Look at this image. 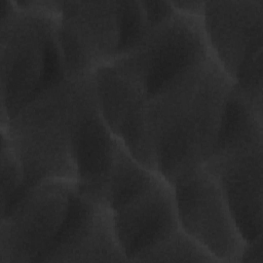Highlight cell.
<instances>
[{
	"label": "cell",
	"mask_w": 263,
	"mask_h": 263,
	"mask_svg": "<svg viewBox=\"0 0 263 263\" xmlns=\"http://www.w3.org/2000/svg\"><path fill=\"white\" fill-rule=\"evenodd\" d=\"M127 261L115 233L112 211L74 187L69 211L58 237L39 262Z\"/></svg>",
	"instance_id": "obj_9"
},
{
	"label": "cell",
	"mask_w": 263,
	"mask_h": 263,
	"mask_svg": "<svg viewBox=\"0 0 263 263\" xmlns=\"http://www.w3.org/2000/svg\"><path fill=\"white\" fill-rule=\"evenodd\" d=\"M117 144L118 138L99 111L95 92L84 107L75 137V187L79 194L106 205Z\"/></svg>",
	"instance_id": "obj_12"
},
{
	"label": "cell",
	"mask_w": 263,
	"mask_h": 263,
	"mask_svg": "<svg viewBox=\"0 0 263 263\" xmlns=\"http://www.w3.org/2000/svg\"><path fill=\"white\" fill-rule=\"evenodd\" d=\"M99 111L112 133L117 136L127 116L147 95L143 87L113 62L93 72Z\"/></svg>",
	"instance_id": "obj_13"
},
{
	"label": "cell",
	"mask_w": 263,
	"mask_h": 263,
	"mask_svg": "<svg viewBox=\"0 0 263 263\" xmlns=\"http://www.w3.org/2000/svg\"><path fill=\"white\" fill-rule=\"evenodd\" d=\"M112 220L118 242L132 261L180 228L172 184L157 174L147 189L112 211Z\"/></svg>",
	"instance_id": "obj_11"
},
{
	"label": "cell",
	"mask_w": 263,
	"mask_h": 263,
	"mask_svg": "<svg viewBox=\"0 0 263 263\" xmlns=\"http://www.w3.org/2000/svg\"><path fill=\"white\" fill-rule=\"evenodd\" d=\"M240 262H263L262 235L255 239L246 241L241 253Z\"/></svg>",
	"instance_id": "obj_20"
},
{
	"label": "cell",
	"mask_w": 263,
	"mask_h": 263,
	"mask_svg": "<svg viewBox=\"0 0 263 263\" xmlns=\"http://www.w3.org/2000/svg\"><path fill=\"white\" fill-rule=\"evenodd\" d=\"M157 173L140 163L118 139L112 172L109 178L106 205L114 211L147 189Z\"/></svg>",
	"instance_id": "obj_14"
},
{
	"label": "cell",
	"mask_w": 263,
	"mask_h": 263,
	"mask_svg": "<svg viewBox=\"0 0 263 263\" xmlns=\"http://www.w3.org/2000/svg\"><path fill=\"white\" fill-rule=\"evenodd\" d=\"M57 36L65 78L92 74L117 58V1H62Z\"/></svg>",
	"instance_id": "obj_7"
},
{
	"label": "cell",
	"mask_w": 263,
	"mask_h": 263,
	"mask_svg": "<svg viewBox=\"0 0 263 263\" xmlns=\"http://www.w3.org/2000/svg\"><path fill=\"white\" fill-rule=\"evenodd\" d=\"M263 49L251 51L233 80L234 88L255 108L263 111Z\"/></svg>",
	"instance_id": "obj_18"
},
{
	"label": "cell",
	"mask_w": 263,
	"mask_h": 263,
	"mask_svg": "<svg viewBox=\"0 0 263 263\" xmlns=\"http://www.w3.org/2000/svg\"><path fill=\"white\" fill-rule=\"evenodd\" d=\"M93 96V73L65 78L36 95L1 127L22 163L23 192L48 179L75 182L76 132Z\"/></svg>",
	"instance_id": "obj_2"
},
{
	"label": "cell",
	"mask_w": 263,
	"mask_h": 263,
	"mask_svg": "<svg viewBox=\"0 0 263 263\" xmlns=\"http://www.w3.org/2000/svg\"><path fill=\"white\" fill-rule=\"evenodd\" d=\"M58 18L15 5L12 13L0 20L1 127L36 95L65 79Z\"/></svg>",
	"instance_id": "obj_3"
},
{
	"label": "cell",
	"mask_w": 263,
	"mask_h": 263,
	"mask_svg": "<svg viewBox=\"0 0 263 263\" xmlns=\"http://www.w3.org/2000/svg\"><path fill=\"white\" fill-rule=\"evenodd\" d=\"M201 21L213 57L234 80L247 55L262 47L263 0L205 1Z\"/></svg>",
	"instance_id": "obj_10"
},
{
	"label": "cell",
	"mask_w": 263,
	"mask_h": 263,
	"mask_svg": "<svg viewBox=\"0 0 263 263\" xmlns=\"http://www.w3.org/2000/svg\"><path fill=\"white\" fill-rule=\"evenodd\" d=\"M172 186L180 229L218 262H240L246 240L211 172L197 166Z\"/></svg>",
	"instance_id": "obj_6"
},
{
	"label": "cell",
	"mask_w": 263,
	"mask_h": 263,
	"mask_svg": "<svg viewBox=\"0 0 263 263\" xmlns=\"http://www.w3.org/2000/svg\"><path fill=\"white\" fill-rule=\"evenodd\" d=\"M211 53L201 17L176 11L150 26L129 51L112 62L148 97Z\"/></svg>",
	"instance_id": "obj_4"
},
{
	"label": "cell",
	"mask_w": 263,
	"mask_h": 263,
	"mask_svg": "<svg viewBox=\"0 0 263 263\" xmlns=\"http://www.w3.org/2000/svg\"><path fill=\"white\" fill-rule=\"evenodd\" d=\"M233 80L209 54L148 96L140 162L171 184L215 151Z\"/></svg>",
	"instance_id": "obj_1"
},
{
	"label": "cell",
	"mask_w": 263,
	"mask_h": 263,
	"mask_svg": "<svg viewBox=\"0 0 263 263\" xmlns=\"http://www.w3.org/2000/svg\"><path fill=\"white\" fill-rule=\"evenodd\" d=\"M117 13L120 30L118 54L129 51L144 36L149 28L145 10L140 1H117Z\"/></svg>",
	"instance_id": "obj_17"
},
{
	"label": "cell",
	"mask_w": 263,
	"mask_h": 263,
	"mask_svg": "<svg viewBox=\"0 0 263 263\" xmlns=\"http://www.w3.org/2000/svg\"><path fill=\"white\" fill-rule=\"evenodd\" d=\"M141 3L145 10L149 27L163 21L176 12L171 1L144 0L141 1Z\"/></svg>",
	"instance_id": "obj_19"
},
{
	"label": "cell",
	"mask_w": 263,
	"mask_h": 263,
	"mask_svg": "<svg viewBox=\"0 0 263 263\" xmlns=\"http://www.w3.org/2000/svg\"><path fill=\"white\" fill-rule=\"evenodd\" d=\"M174 9L177 12L196 16V17H202L204 12V6L205 1H199V0H186V1H171Z\"/></svg>",
	"instance_id": "obj_21"
},
{
	"label": "cell",
	"mask_w": 263,
	"mask_h": 263,
	"mask_svg": "<svg viewBox=\"0 0 263 263\" xmlns=\"http://www.w3.org/2000/svg\"><path fill=\"white\" fill-rule=\"evenodd\" d=\"M1 216L18 198L24 188V170L4 129L1 128Z\"/></svg>",
	"instance_id": "obj_16"
},
{
	"label": "cell",
	"mask_w": 263,
	"mask_h": 263,
	"mask_svg": "<svg viewBox=\"0 0 263 263\" xmlns=\"http://www.w3.org/2000/svg\"><path fill=\"white\" fill-rule=\"evenodd\" d=\"M75 182L40 181L26 189L1 216L0 263L39 262L66 220Z\"/></svg>",
	"instance_id": "obj_5"
},
{
	"label": "cell",
	"mask_w": 263,
	"mask_h": 263,
	"mask_svg": "<svg viewBox=\"0 0 263 263\" xmlns=\"http://www.w3.org/2000/svg\"><path fill=\"white\" fill-rule=\"evenodd\" d=\"M133 262H218L203 247L180 228L170 236L141 252Z\"/></svg>",
	"instance_id": "obj_15"
},
{
	"label": "cell",
	"mask_w": 263,
	"mask_h": 263,
	"mask_svg": "<svg viewBox=\"0 0 263 263\" xmlns=\"http://www.w3.org/2000/svg\"><path fill=\"white\" fill-rule=\"evenodd\" d=\"M263 134L216 149L203 164L218 182L246 241L262 235Z\"/></svg>",
	"instance_id": "obj_8"
}]
</instances>
